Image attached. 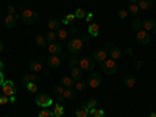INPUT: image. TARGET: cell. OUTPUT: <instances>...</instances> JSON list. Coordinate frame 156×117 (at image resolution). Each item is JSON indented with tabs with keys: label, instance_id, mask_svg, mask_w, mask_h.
<instances>
[{
	"label": "cell",
	"instance_id": "7",
	"mask_svg": "<svg viewBox=\"0 0 156 117\" xmlns=\"http://www.w3.org/2000/svg\"><path fill=\"white\" fill-rule=\"evenodd\" d=\"M100 83H101V76H100V73H97V72H90L89 80H87V86H90L92 89H97V87L100 86Z\"/></svg>",
	"mask_w": 156,
	"mask_h": 117
},
{
	"label": "cell",
	"instance_id": "23",
	"mask_svg": "<svg viewBox=\"0 0 156 117\" xmlns=\"http://www.w3.org/2000/svg\"><path fill=\"white\" fill-rule=\"evenodd\" d=\"M87 86V83L81 81V80H78L73 83V89H75V92H81V90H84V87Z\"/></svg>",
	"mask_w": 156,
	"mask_h": 117
},
{
	"label": "cell",
	"instance_id": "25",
	"mask_svg": "<svg viewBox=\"0 0 156 117\" xmlns=\"http://www.w3.org/2000/svg\"><path fill=\"white\" fill-rule=\"evenodd\" d=\"M125 84H126V87H134L136 86V78L133 75L125 76Z\"/></svg>",
	"mask_w": 156,
	"mask_h": 117
},
{
	"label": "cell",
	"instance_id": "9",
	"mask_svg": "<svg viewBox=\"0 0 156 117\" xmlns=\"http://www.w3.org/2000/svg\"><path fill=\"white\" fill-rule=\"evenodd\" d=\"M136 39H137V42L147 45V44L150 42V34H148L145 30H137V33H136Z\"/></svg>",
	"mask_w": 156,
	"mask_h": 117
},
{
	"label": "cell",
	"instance_id": "3",
	"mask_svg": "<svg viewBox=\"0 0 156 117\" xmlns=\"http://www.w3.org/2000/svg\"><path fill=\"white\" fill-rule=\"evenodd\" d=\"M101 64H103V72H105L106 75H112V73L117 72V62L114 59L108 58V59L103 61Z\"/></svg>",
	"mask_w": 156,
	"mask_h": 117
},
{
	"label": "cell",
	"instance_id": "32",
	"mask_svg": "<svg viewBox=\"0 0 156 117\" xmlns=\"http://www.w3.org/2000/svg\"><path fill=\"white\" fill-rule=\"evenodd\" d=\"M75 19H76V17H75V14H67L66 17L62 19V22H61V23L69 25V23H73V22H75Z\"/></svg>",
	"mask_w": 156,
	"mask_h": 117
},
{
	"label": "cell",
	"instance_id": "34",
	"mask_svg": "<svg viewBox=\"0 0 156 117\" xmlns=\"http://www.w3.org/2000/svg\"><path fill=\"white\" fill-rule=\"evenodd\" d=\"M56 37H58V36H56V31H48L45 39H47L48 42H55V41H56Z\"/></svg>",
	"mask_w": 156,
	"mask_h": 117
},
{
	"label": "cell",
	"instance_id": "14",
	"mask_svg": "<svg viewBox=\"0 0 156 117\" xmlns=\"http://www.w3.org/2000/svg\"><path fill=\"white\" fill-rule=\"evenodd\" d=\"M81 75H83V70L80 67H70V76L73 78V81L81 80Z\"/></svg>",
	"mask_w": 156,
	"mask_h": 117
},
{
	"label": "cell",
	"instance_id": "44",
	"mask_svg": "<svg viewBox=\"0 0 156 117\" xmlns=\"http://www.w3.org/2000/svg\"><path fill=\"white\" fill-rule=\"evenodd\" d=\"M84 19L90 23V22H92V19H94V14H92V12H89V14H86V17H84Z\"/></svg>",
	"mask_w": 156,
	"mask_h": 117
},
{
	"label": "cell",
	"instance_id": "10",
	"mask_svg": "<svg viewBox=\"0 0 156 117\" xmlns=\"http://www.w3.org/2000/svg\"><path fill=\"white\" fill-rule=\"evenodd\" d=\"M87 33L90 37H97L100 34V25L92 22V23H89V27H87Z\"/></svg>",
	"mask_w": 156,
	"mask_h": 117
},
{
	"label": "cell",
	"instance_id": "29",
	"mask_svg": "<svg viewBox=\"0 0 156 117\" xmlns=\"http://www.w3.org/2000/svg\"><path fill=\"white\" fill-rule=\"evenodd\" d=\"M34 41H36V44H37L39 47H44V45H45V42H47V39H45L42 34H36Z\"/></svg>",
	"mask_w": 156,
	"mask_h": 117
},
{
	"label": "cell",
	"instance_id": "50",
	"mask_svg": "<svg viewBox=\"0 0 156 117\" xmlns=\"http://www.w3.org/2000/svg\"><path fill=\"white\" fill-rule=\"evenodd\" d=\"M150 117H156V112H150Z\"/></svg>",
	"mask_w": 156,
	"mask_h": 117
},
{
	"label": "cell",
	"instance_id": "26",
	"mask_svg": "<svg viewBox=\"0 0 156 117\" xmlns=\"http://www.w3.org/2000/svg\"><path fill=\"white\" fill-rule=\"evenodd\" d=\"M61 83H62L64 87H72L75 81H73V78H72V76H62V81H61Z\"/></svg>",
	"mask_w": 156,
	"mask_h": 117
},
{
	"label": "cell",
	"instance_id": "18",
	"mask_svg": "<svg viewBox=\"0 0 156 117\" xmlns=\"http://www.w3.org/2000/svg\"><path fill=\"white\" fill-rule=\"evenodd\" d=\"M16 20H17V17L11 16V14H6V16H5V19H3V22H5V27L12 28V27L16 25Z\"/></svg>",
	"mask_w": 156,
	"mask_h": 117
},
{
	"label": "cell",
	"instance_id": "12",
	"mask_svg": "<svg viewBox=\"0 0 156 117\" xmlns=\"http://www.w3.org/2000/svg\"><path fill=\"white\" fill-rule=\"evenodd\" d=\"M154 28H156V23H154L153 19H145L144 22H142V30H145L147 33L153 31Z\"/></svg>",
	"mask_w": 156,
	"mask_h": 117
},
{
	"label": "cell",
	"instance_id": "31",
	"mask_svg": "<svg viewBox=\"0 0 156 117\" xmlns=\"http://www.w3.org/2000/svg\"><path fill=\"white\" fill-rule=\"evenodd\" d=\"M97 103H98V101H97V98H89V100H87V103H86V108L90 111V109L97 108Z\"/></svg>",
	"mask_w": 156,
	"mask_h": 117
},
{
	"label": "cell",
	"instance_id": "4",
	"mask_svg": "<svg viewBox=\"0 0 156 117\" xmlns=\"http://www.w3.org/2000/svg\"><path fill=\"white\" fill-rule=\"evenodd\" d=\"M78 67H80L83 72H92L94 67H95V62L90 58H81L80 62H78Z\"/></svg>",
	"mask_w": 156,
	"mask_h": 117
},
{
	"label": "cell",
	"instance_id": "35",
	"mask_svg": "<svg viewBox=\"0 0 156 117\" xmlns=\"http://www.w3.org/2000/svg\"><path fill=\"white\" fill-rule=\"evenodd\" d=\"M73 14H75V17H76V19H83V17H86V11H84V9H81V8H78V9L73 12Z\"/></svg>",
	"mask_w": 156,
	"mask_h": 117
},
{
	"label": "cell",
	"instance_id": "20",
	"mask_svg": "<svg viewBox=\"0 0 156 117\" xmlns=\"http://www.w3.org/2000/svg\"><path fill=\"white\" fill-rule=\"evenodd\" d=\"M137 6H139V9H151L153 3H151V0H139Z\"/></svg>",
	"mask_w": 156,
	"mask_h": 117
},
{
	"label": "cell",
	"instance_id": "2",
	"mask_svg": "<svg viewBox=\"0 0 156 117\" xmlns=\"http://www.w3.org/2000/svg\"><path fill=\"white\" fill-rule=\"evenodd\" d=\"M83 47H84V42H83L81 37H72V39H69V42H67V48L73 55L80 53V51L83 50Z\"/></svg>",
	"mask_w": 156,
	"mask_h": 117
},
{
	"label": "cell",
	"instance_id": "27",
	"mask_svg": "<svg viewBox=\"0 0 156 117\" xmlns=\"http://www.w3.org/2000/svg\"><path fill=\"white\" fill-rule=\"evenodd\" d=\"M75 97V90H72L70 87H66V89H64V92H62V97L61 98H73Z\"/></svg>",
	"mask_w": 156,
	"mask_h": 117
},
{
	"label": "cell",
	"instance_id": "1",
	"mask_svg": "<svg viewBox=\"0 0 156 117\" xmlns=\"http://www.w3.org/2000/svg\"><path fill=\"white\" fill-rule=\"evenodd\" d=\"M19 17H20V20H22L23 23L31 25V23L36 22V19H37V12H34L33 9H28V8H23V9L20 11Z\"/></svg>",
	"mask_w": 156,
	"mask_h": 117
},
{
	"label": "cell",
	"instance_id": "46",
	"mask_svg": "<svg viewBox=\"0 0 156 117\" xmlns=\"http://www.w3.org/2000/svg\"><path fill=\"white\" fill-rule=\"evenodd\" d=\"M14 101H16V97H14V95L9 97V103H14Z\"/></svg>",
	"mask_w": 156,
	"mask_h": 117
},
{
	"label": "cell",
	"instance_id": "40",
	"mask_svg": "<svg viewBox=\"0 0 156 117\" xmlns=\"http://www.w3.org/2000/svg\"><path fill=\"white\" fill-rule=\"evenodd\" d=\"M128 14H129V12H128L126 9H120V11H119V17H120V19H126Z\"/></svg>",
	"mask_w": 156,
	"mask_h": 117
},
{
	"label": "cell",
	"instance_id": "33",
	"mask_svg": "<svg viewBox=\"0 0 156 117\" xmlns=\"http://www.w3.org/2000/svg\"><path fill=\"white\" fill-rule=\"evenodd\" d=\"M25 86H27L28 92H31V94H37V84H36V83H27Z\"/></svg>",
	"mask_w": 156,
	"mask_h": 117
},
{
	"label": "cell",
	"instance_id": "11",
	"mask_svg": "<svg viewBox=\"0 0 156 117\" xmlns=\"http://www.w3.org/2000/svg\"><path fill=\"white\" fill-rule=\"evenodd\" d=\"M94 59L98 61V62H103L105 59H108V51L105 48H100V50H95L94 53Z\"/></svg>",
	"mask_w": 156,
	"mask_h": 117
},
{
	"label": "cell",
	"instance_id": "36",
	"mask_svg": "<svg viewBox=\"0 0 156 117\" xmlns=\"http://www.w3.org/2000/svg\"><path fill=\"white\" fill-rule=\"evenodd\" d=\"M37 117H53V111H48V109H42L39 112Z\"/></svg>",
	"mask_w": 156,
	"mask_h": 117
},
{
	"label": "cell",
	"instance_id": "30",
	"mask_svg": "<svg viewBox=\"0 0 156 117\" xmlns=\"http://www.w3.org/2000/svg\"><path fill=\"white\" fill-rule=\"evenodd\" d=\"M128 12H129V14H133V16H136L137 12H139V6H137V3H129V6H128Z\"/></svg>",
	"mask_w": 156,
	"mask_h": 117
},
{
	"label": "cell",
	"instance_id": "51",
	"mask_svg": "<svg viewBox=\"0 0 156 117\" xmlns=\"http://www.w3.org/2000/svg\"><path fill=\"white\" fill-rule=\"evenodd\" d=\"M5 117H6V115H5Z\"/></svg>",
	"mask_w": 156,
	"mask_h": 117
},
{
	"label": "cell",
	"instance_id": "43",
	"mask_svg": "<svg viewBox=\"0 0 156 117\" xmlns=\"http://www.w3.org/2000/svg\"><path fill=\"white\" fill-rule=\"evenodd\" d=\"M81 39H83V42H84V45H86V44H89V41H90V36H89V34H83Z\"/></svg>",
	"mask_w": 156,
	"mask_h": 117
},
{
	"label": "cell",
	"instance_id": "16",
	"mask_svg": "<svg viewBox=\"0 0 156 117\" xmlns=\"http://www.w3.org/2000/svg\"><path fill=\"white\" fill-rule=\"evenodd\" d=\"M48 66H50V67H59V66H61V56L51 55V56L48 58Z\"/></svg>",
	"mask_w": 156,
	"mask_h": 117
},
{
	"label": "cell",
	"instance_id": "49",
	"mask_svg": "<svg viewBox=\"0 0 156 117\" xmlns=\"http://www.w3.org/2000/svg\"><path fill=\"white\" fill-rule=\"evenodd\" d=\"M128 2H129V3H137L139 0H128Z\"/></svg>",
	"mask_w": 156,
	"mask_h": 117
},
{
	"label": "cell",
	"instance_id": "22",
	"mask_svg": "<svg viewBox=\"0 0 156 117\" xmlns=\"http://www.w3.org/2000/svg\"><path fill=\"white\" fill-rule=\"evenodd\" d=\"M62 114H64L62 105H61V103H56L55 108H53V117H62Z\"/></svg>",
	"mask_w": 156,
	"mask_h": 117
},
{
	"label": "cell",
	"instance_id": "42",
	"mask_svg": "<svg viewBox=\"0 0 156 117\" xmlns=\"http://www.w3.org/2000/svg\"><path fill=\"white\" fill-rule=\"evenodd\" d=\"M6 103H9V97L2 95V97H0V105H6Z\"/></svg>",
	"mask_w": 156,
	"mask_h": 117
},
{
	"label": "cell",
	"instance_id": "17",
	"mask_svg": "<svg viewBox=\"0 0 156 117\" xmlns=\"http://www.w3.org/2000/svg\"><path fill=\"white\" fill-rule=\"evenodd\" d=\"M47 50H48V53H51V55H58L59 51H61V45L58 42H50L48 47H47Z\"/></svg>",
	"mask_w": 156,
	"mask_h": 117
},
{
	"label": "cell",
	"instance_id": "21",
	"mask_svg": "<svg viewBox=\"0 0 156 117\" xmlns=\"http://www.w3.org/2000/svg\"><path fill=\"white\" fill-rule=\"evenodd\" d=\"M69 30H66V28H59L58 31H56V36H58V39H61V41H66V39L69 37Z\"/></svg>",
	"mask_w": 156,
	"mask_h": 117
},
{
	"label": "cell",
	"instance_id": "47",
	"mask_svg": "<svg viewBox=\"0 0 156 117\" xmlns=\"http://www.w3.org/2000/svg\"><path fill=\"white\" fill-rule=\"evenodd\" d=\"M2 51H3V42L0 41V53H2Z\"/></svg>",
	"mask_w": 156,
	"mask_h": 117
},
{
	"label": "cell",
	"instance_id": "6",
	"mask_svg": "<svg viewBox=\"0 0 156 117\" xmlns=\"http://www.w3.org/2000/svg\"><path fill=\"white\" fill-rule=\"evenodd\" d=\"M2 90H3V95L12 97V95H16V92H17V86L12 81H5L3 86H2Z\"/></svg>",
	"mask_w": 156,
	"mask_h": 117
},
{
	"label": "cell",
	"instance_id": "5",
	"mask_svg": "<svg viewBox=\"0 0 156 117\" xmlns=\"http://www.w3.org/2000/svg\"><path fill=\"white\" fill-rule=\"evenodd\" d=\"M51 103H53V100H51V97H48L47 94H37V97H36V105L37 106L48 108V106H51Z\"/></svg>",
	"mask_w": 156,
	"mask_h": 117
},
{
	"label": "cell",
	"instance_id": "45",
	"mask_svg": "<svg viewBox=\"0 0 156 117\" xmlns=\"http://www.w3.org/2000/svg\"><path fill=\"white\" fill-rule=\"evenodd\" d=\"M5 81H6V80H5V78H3V73L0 72V87L3 86V83H5Z\"/></svg>",
	"mask_w": 156,
	"mask_h": 117
},
{
	"label": "cell",
	"instance_id": "15",
	"mask_svg": "<svg viewBox=\"0 0 156 117\" xmlns=\"http://www.w3.org/2000/svg\"><path fill=\"white\" fill-rule=\"evenodd\" d=\"M22 81H23V84H27V83H36L37 81V75L36 73H25L23 76H22Z\"/></svg>",
	"mask_w": 156,
	"mask_h": 117
},
{
	"label": "cell",
	"instance_id": "13",
	"mask_svg": "<svg viewBox=\"0 0 156 117\" xmlns=\"http://www.w3.org/2000/svg\"><path fill=\"white\" fill-rule=\"evenodd\" d=\"M30 69H31V72H33V73H37V72H42L44 66H42V62H41V61L33 59V61L30 62Z\"/></svg>",
	"mask_w": 156,
	"mask_h": 117
},
{
	"label": "cell",
	"instance_id": "24",
	"mask_svg": "<svg viewBox=\"0 0 156 117\" xmlns=\"http://www.w3.org/2000/svg\"><path fill=\"white\" fill-rule=\"evenodd\" d=\"M75 117H89V109H87L86 106L78 108L76 112H75Z\"/></svg>",
	"mask_w": 156,
	"mask_h": 117
},
{
	"label": "cell",
	"instance_id": "48",
	"mask_svg": "<svg viewBox=\"0 0 156 117\" xmlns=\"http://www.w3.org/2000/svg\"><path fill=\"white\" fill-rule=\"evenodd\" d=\"M2 69H3V62H2V59H0V72H2Z\"/></svg>",
	"mask_w": 156,
	"mask_h": 117
},
{
	"label": "cell",
	"instance_id": "38",
	"mask_svg": "<svg viewBox=\"0 0 156 117\" xmlns=\"http://www.w3.org/2000/svg\"><path fill=\"white\" fill-rule=\"evenodd\" d=\"M6 9H8V14H11V16H14V17H17V19H19V14H17V9H16L14 6H11V5H9V6H8Z\"/></svg>",
	"mask_w": 156,
	"mask_h": 117
},
{
	"label": "cell",
	"instance_id": "37",
	"mask_svg": "<svg viewBox=\"0 0 156 117\" xmlns=\"http://www.w3.org/2000/svg\"><path fill=\"white\" fill-rule=\"evenodd\" d=\"M131 25H133L134 30H142V20H140V19H134Z\"/></svg>",
	"mask_w": 156,
	"mask_h": 117
},
{
	"label": "cell",
	"instance_id": "39",
	"mask_svg": "<svg viewBox=\"0 0 156 117\" xmlns=\"http://www.w3.org/2000/svg\"><path fill=\"white\" fill-rule=\"evenodd\" d=\"M64 89H66V87H64L62 84L56 86V87H55V94H56V95H61V97H62V92H64Z\"/></svg>",
	"mask_w": 156,
	"mask_h": 117
},
{
	"label": "cell",
	"instance_id": "19",
	"mask_svg": "<svg viewBox=\"0 0 156 117\" xmlns=\"http://www.w3.org/2000/svg\"><path fill=\"white\" fill-rule=\"evenodd\" d=\"M47 25H48V30H50V31H56V30L61 28V22H59L58 19H50Z\"/></svg>",
	"mask_w": 156,
	"mask_h": 117
},
{
	"label": "cell",
	"instance_id": "28",
	"mask_svg": "<svg viewBox=\"0 0 156 117\" xmlns=\"http://www.w3.org/2000/svg\"><path fill=\"white\" fill-rule=\"evenodd\" d=\"M89 114H90V117H105V111H103V109H97V108L90 109Z\"/></svg>",
	"mask_w": 156,
	"mask_h": 117
},
{
	"label": "cell",
	"instance_id": "8",
	"mask_svg": "<svg viewBox=\"0 0 156 117\" xmlns=\"http://www.w3.org/2000/svg\"><path fill=\"white\" fill-rule=\"evenodd\" d=\"M105 50L108 51V55L111 56V59H114V61L120 59V56H122V51H120L119 48H115L111 42H108V44H106V48H105Z\"/></svg>",
	"mask_w": 156,
	"mask_h": 117
},
{
	"label": "cell",
	"instance_id": "41",
	"mask_svg": "<svg viewBox=\"0 0 156 117\" xmlns=\"http://www.w3.org/2000/svg\"><path fill=\"white\" fill-rule=\"evenodd\" d=\"M78 62H80V59H78L76 56H73L70 59V67H78Z\"/></svg>",
	"mask_w": 156,
	"mask_h": 117
}]
</instances>
